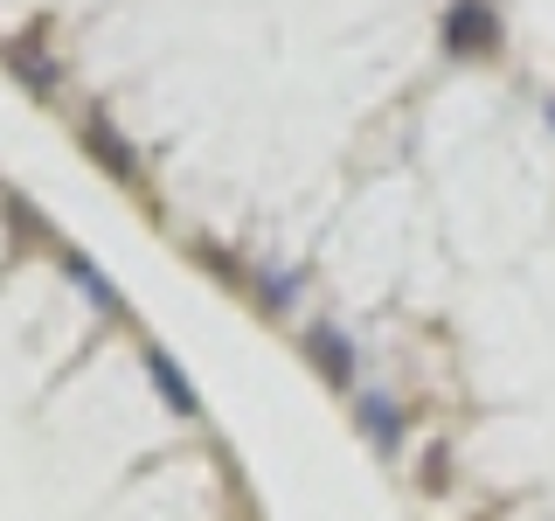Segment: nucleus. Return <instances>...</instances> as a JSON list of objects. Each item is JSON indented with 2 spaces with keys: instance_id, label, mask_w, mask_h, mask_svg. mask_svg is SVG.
Here are the masks:
<instances>
[{
  "instance_id": "nucleus-1",
  "label": "nucleus",
  "mask_w": 555,
  "mask_h": 521,
  "mask_svg": "<svg viewBox=\"0 0 555 521\" xmlns=\"http://www.w3.org/2000/svg\"><path fill=\"white\" fill-rule=\"evenodd\" d=\"M444 35H451L459 56H493V49H500V14L486 8V0H459L451 22H444Z\"/></svg>"
},
{
  "instance_id": "nucleus-2",
  "label": "nucleus",
  "mask_w": 555,
  "mask_h": 521,
  "mask_svg": "<svg viewBox=\"0 0 555 521\" xmlns=\"http://www.w3.org/2000/svg\"><path fill=\"white\" fill-rule=\"evenodd\" d=\"M354 424L369 431V445L382 452V459H396V452H403V410H396V396L354 390Z\"/></svg>"
},
{
  "instance_id": "nucleus-3",
  "label": "nucleus",
  "mask_w": 555,
  "mask_h": 521,
  "mask_svg": "<svg viewBox=\"0 0 555 521\" xmlns=\"http://www.w3.org/2000/svg\"><path fill=\"white\" fill-rule=\"evenodd\" d=\"M306 355H312V369L334 382V390H354L361 355H354V341H347L340 327H312V334H306Z\"/></svg>"
},
{
  "instance_id": "nucleus-4",
  "label": "nucleus",
  "mask_w": 555,
  "mask_h": 521,
  "mask_svg": "<svg viewBox=\"0 0 555 521\" xmlns=\"http://www.w3.org/2000/svg\"><path fill=\"white\" fill-rule=\"evenodd\" d=\"M8 69L28 84V91H56V56H49V28L8 35Z\"/></svg>"
},
{
  "instance_id": "nucleus-5",
  "label": "nucleus",
  "mask_w": 555,
  "mask_h": 521,
  "mask_svg": "<svg viewBox=\"0 0 555 521\" xmlns=\"http://www.w3.org/2000/svg\"><path fill=\"white\" fill-rule=\"evenodd\" d=\"M146 376H153V382H160V396H167V404H173V410H181V417H195V410H202V396H195V382H188L181 369H173V361L160 355V347H153V355H146Z\"/></svg>"
},
{
  "instance_id": "nucleus-6",
  "label": "nucleus",
  "mask_w": 555,
  "mask_h": 521,
  "mask_svg": "<svg viewBox=\"0 0 555 521\" xmlns=\"http://www.w3.org/2000/svg\"><path fill=\"white\" fill-rule=\"evenodd\" d=\"M83 139H91V147L104 153V161H112L118 174H126V181H132V174H139V153L126 147V139H118L112 126H104V118H83Z\"/></svg>"
},
{
  "instance_id": "nucleus-7",
  "label": "nucleus",
  "mask_w": 555,
  "mask_h": 521,
  "mask_svg": "<svg viewBox=\"0 0 555 521\" xmlns=\"http://www.w3.org/2000/svg\"><path fill=\"white\" fill-rule=\"evenodd\" d=\"M69 278H77L83 292H91V306H118V292H112V278H104L91 257H69Z\"/></svg>"
},
{
  "instance_id": "nucleus-8",
  "label": "nucleus",
  "mask_w": 555,
  "mask_h": 521,
  "mask_svg": "<svg viewBox=\"0 0 555 521\" xmlns=\"http://www.w3.org/2000/svg\"><path fill=\"white\" fill-rule=\"evenodd\" d=\"M292 300H299V278H285V271H264V306H271V313H285Z\"/></svg>"
},
{
  "instance_id": "nucleus-9",
  "label": "nucleus",
  "mask_w": 555,
  "mask_h": 521,
  "mask_svg": "<svg viewBox=\"0 0 555 521\" xmlns=\"http://www.w3.org/2000/svg\"><path fill=\"white\" fill-rule=\"evenodd\" d=\"M548 118H555V98H548Z\"/></svg>"
}]
</instances>
